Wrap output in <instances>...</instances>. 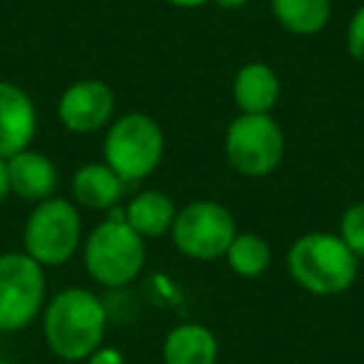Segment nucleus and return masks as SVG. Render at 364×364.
I'll return each instance as SVG.
<instances>
[{"label":"nucleus","mask_w":364,"mask_h":364,"mask_svg":"<svg viewBox=\"0 0 364 364\" xmlns=\"http://www.w3.org/2000/svg\"><path fill=\"white\" fill-rule=\"evenodd\" d=\"M230 269L240 277H259L272 264V247L255 232H237L225 252Z\"/></svg>","instance_id":"f3484780"},{"label":"nucleus","mask_w":364,"mask_h":364,"mask_svg":"<svg viewBox=\"0 0 364 364\" xmlns=\"http://www.w3.org/2000/svg\"><path fill=\"white\" fill-rule=\"evenodd\" d=\"M347 50L357 63L364 65V6L354 11L347 26Z\"/></svg>","instance_id":"6ab92c4d"},{"label":"nucleus","mask_w":364,"mask_h":364,"mask_svg":"<svg viewBox=\"0 0 364 364\" xmlns=\"http://www.w3.org/2000/svg\"><path fill=\"white\" fill-rule=\"evenodd\" d=\"M11 195V177H8V160L0 157V205L6 203Z\"/></svg>","instance_id":"412c9836"},{"label":"nucleus","mask_w":364,"mask_h":364,"mask_svg":"<svg viewBox=\"0 0 364 364\" xmlns=\"http://www.w3.org/2000/svg\"><path fill=\"white\" fill-rule=\"evenodd\" d=\"M82 242V220L75 203L48 198L33 208L23 230V252L41 267H60L70 262Z\"/></svg>","instance_id":"39448f33"},{"label":"nucleus","mask_w":364,"mask_h":364,"mask_svg":"<svg viewBox=\"0 0 364 364\" xmlns=\"http://www.w3.org/2000/svg\"><path fill=\"white\" fill-rule=\"evenodd\" d=\"M220 344L210 327L198 322H185L170 329L162 342L165 364H218Z\"/></svg>","instance_id":"4468645a"},{"label":"nucleus","mask_w":364,"mask_h":364,"mask_svg":"<svg viewBox=\"0 0 364 364\" xmlns=\"http://www.w3.org/2000/svg\"><path fill=\"white\" fill-rule=\"evenodd\" d=\"M105 165L125 182L150 177L165 155V132L155 117L145 112H127L107 125L102 142Z\"/></svg>","instance_id":"20e7f679"},{"label":"nucleus","mask_w":364,"mask_h":364,"mask_svg":"<svg viewBox=\"0 0 364 364\" xmlns=\"http://www.w3.org/2000/svg\"><path fill=\"white\" fill-rule=\"evenodd\" d=\"M147 259L145 237L135 232L122 218V210H110V218L100 223L82 245V262L97 284L120 289L135 282Z\"/></svg>","instance_id":"7ed1b4c3"},{"label":"nucleus","mask_w":364,"mask_h":364,"mask_svg":"<svg viewBox=\"0 0 364 364\" xmlns=\"http://www.w3.org/2000/svg\"><path fill=\"white\" fill-rule=\"evenodd\" d=\"M115 92L102 80H77L58 100V120L75 135H90L112 122Z\"/></svg>","instance_id":"1a4fd4ad"},{"label":"nucleus","mask_w":364,"mask_h":364,"mask_svg":"<svg viewBox=\"0 0 364 364\" xmlns=\"http://www.w3.org/2000/svg\"><path fill=\"white\" fill-rule=\"evenodd\" d=\"M70 188L77 208L110 213L120 205L125 180L105 162H87L75 170Z\"/></svg>","instance_id":"f8f14e48"},{"label":"nucleus","mask_w":364,"mask_h":364,"mask_svg":"<svg viewBox=\"0 0 364 364\" xmlns=\"http://www.w3.org/2000/svg\"><path fill=\"white\" fill-rule=\"evenodd\" d=\"M107 329V312L95 292L68 287L48 302L43 314V334L55 357L65 362H82L102 347Z\"/></svg>","instance_id":"f257e3e1"},{"label":"nucleus","mask_w":364,"mask_h":364,"mask_svg":"<svg viewBox=\"0 0 364 364\" xmlns=\"http://www.w3.org/2000/svg\"><path fill=\"white\" fill-rule=\"evenodd\" d=\"M289 277L317 297L347 292L359 274V257L334 232H307L287 252Z\"/></svg>","instance_id":"f03ea898"},{"label":"nucleus","mask_w":364,"mask_h":364,"mask_svg":"<svg viewBox=\"0 0 364 364\" xmlns=\"http://www.w3.org/2000/svg\"><path fill=\"white\" fill-rule=\"evenodd\" d=\"M8 177H11V193L28 203H43L55 198L58 190V167L48 155L38 150H23L8 157Z\"/></svg>","instance_id":"9b49d317"},{"label":"nucleus","mask_w":364,"mask_h":364,"mask_svg":"<svg viewBox=\"0 0 364 364\" xmlns=\"http://www.w3.org/2000/svg\"><path fill=\"white\" fill-rule=\"evenodd\" d=\"M337 235L359 259H364V203H354L344 210Z\"/></svg>","instance_id":"a211bd4d"},{"label":"nucleus","mask_w":364,"mask_h":364,"mask_svg":"<svg viewBox=\"0 0 364 364\" xmlns=\"http://www.w3.org/2000/svg\"><path fill=\"white\" fill-rule=\"evenodd\" d=\"M218 364H225V362H218Z\"/></svg>","instance_id":"b1692460"},{"label":"nucleus","mask_w":364,"mask_h":364,"mask_svg":"<svg viewBox=\"0 0 364 364\" xmlns=\"http://www.w3.org/2000/svg\"><path fill=\"white\" fill-rule=\"evenodd\" d=\"M46 267L31 255H0V332H18L36 322L46 304Z\"/></svg>","instance_id":"423d86ee"},{"label":"nucleus","mask_w":364,"mask_h":364,"mask_svg":"<svg viewBox=\"0 0 364 364\" xmlns=\"http://www.w3.org/2000/svg\"><path fill=\"white\" fill-rule=\"evenodd\" d=\"M85 364H125V354L117 347H97L90 357L85 359Z\"/></svg>","instance_id":"aec40b11"},{"label":"nucleus","mask_w":364,"mask_h":364,"mask_svg":"<svg viewBox=\"0 0 364 364\" xmlns=\"http://www.w3.org/2000/svg\"><path fill=\"white\" fill-rule=\"evenodd\" d=\"M225 155L245 177H264L284 157V132L272 115L240 112L225 132Z\"/></svg>","instance_id":"6e6552de"},{"label":"nucleus","mask_w":364,"mask_h":364,"mask_svg":"<svg viewBox=\"0 0 364 364\" xmlns=\"http://www.w3.org/2000/svg\"><path fill=\"white\" fill-rule=\"evenodd\" d=\"M172 242L185 257L213 262L225 257L230 242L237 235L235 218L228 208L215 200H195L177 210L172 223Z\"/></svg>","instance_id":"0eeeda50"},{"label":"nucleus","mask_w":364,"mask_h":364,"mask_svg":"<svg viewBox=\"0 0 364 364\" xmlns=\"http://www.w3.org/2000/svg\"><path fill=\"white\" fill-rule=\"evenodd\" d=\"M272 16L292 36H317L332 18V0H269Z\"/></svg>","instance_id":"dca6fc26"},{"label":"nucleus","mask_w":364,"mask_h":364,"mask_svg":"<svg viewBox=\"0 0 364 364\" xmlns=\"http://www.w3.org/2000/svg\"><path fill=\"white\" fill-rule=\"evenodd\" d=\"M279 92L282 82L267 63H247L232 80V100L242 115H269Z\"/></svg>","instance_id":"ddd939ff"},{"label":"nucleus","mask_w":364,"mask_h":364,"mask_svg":"<svg viewBox=\"0 0 364 364\" xmlns=\"http://www.w3.org/2000/svg\"><path fill=\"white\" fill-rule=\"evenodd\" d=\"M220 8H228V11H237V8H242V6H247L250 0H215Z\"/></svg>","instance_id":"5701e85b"},{"label":"nucleus","mask_w":364,"mask_h":364,"mask_svg":"<svg viewBox=\"0 0 364 364\" xmlns=\"http://www.w3.org/2000/svg\"><path fill=\"white\" fill-rule=\"evenodd\" d=\"M122 218L140 237H160L172 230L177 208L170 195L160 190H142L125 205Z\"/></svg>","instance_id":"2eb2a0df"},{"label":"nucleus","mask_w":364,"mask_h":364,"mask_svg":"<svg viewBox=\"0 0 364 364\" xmlns=\"http://www.w3.org/2000/svg\"><path fill=\"white\" fill-rule=\"evenodd\" d=\"M38 130L33 97L21 85L0 80V157H13L28 150Z\"/></svg>","instance_id":"9d476101"},{"label":"nucleus","mask_w":364,"mask_h":364,"mask_svg":"<svg viewBox=\"0 0 364 364\" xmlns=\"http://www.w3.org/2000/svg\"><path fill=\"white\" fill-rule=\"evenodd\" d=\"M165 3H170V6H175V8H200V6H205L208 0H165Z\"/></svg>","instance_id":"4be33fe9"}]
</instances>
